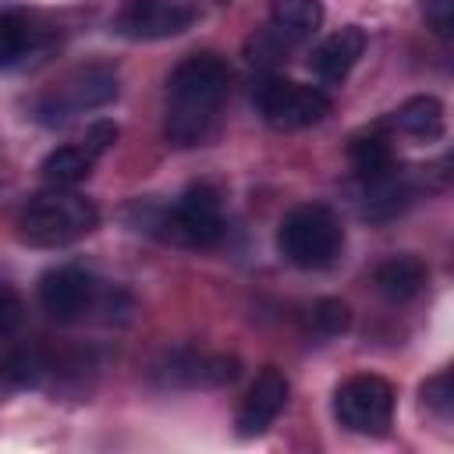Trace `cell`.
I'll use <instances>...</instances> for the list:
<instances>
[{"mask_svg":"<svg viewBox=\"0 0 454 454\" xmlns=\"http://www.w3.org/2000/svg\"><path fill=\"white\" fill-rule=\"evenodd\" d=\"M227 85H231V71L216 53L184 57L167 82V114H163L167 142L177 149H192L206 142L227 99Z\"/></svg>","mask_w":454,"mask_h":454,"instance_id":"obj_1","label":"cell"},{"mask_svg":"<svg viewBox=\"0 0 454 454\" xmlns=\"http://www.w3.org/2000/svg\"><path fill=\"white\" fill-rule=\"evenodd\" d=\"M96 223H99V209L85 195L71 188H46L28 199V206L21 209L18 231L35 248H60L85 238Z\"/></svg>","mask_w":454,"mask_h":454,"instance_id":"obj_2","label":"cell"},{"mask_svg":"<svg viewBox=\"0 0 454 454\" xmlns=\"http://www.w3.org/2000/svg\"><path fill=\"white\" fill-rule=\"evenodd\" d=\"M280 255L298 270H323L344 248V227L330 206L305 202L294 206L277 227Z\"/></svg>","mask_w":454,"mask_h":454,"instance_id":"obj_3","label":"cell"},{"mask_svg":"<svg viewBox=\"0 0 454 454\" xmlns=\"http://www.w3.org/2000/svg\"><path fill=\"white\" fill-rule=\"evenodd\" d=\"M252 99L262 114V121L277 131H298L330 114V96L316 85H301L280 74H266L255 82Z\"/></svg>","mask_w":454,"mask_h":454,"instance_id":"obj_4","label":"cell"},{"mask_svg":"<svg viewBox=\"0 0 454 454\" xmlns=\"http://www.w3.org/2000/svg\"><path fill=\"white\" fill-rule=\"evenodd\" d=\"M156 227L167 241L184 248H209L223 234V213L220 195L209 184H188L181 199L156 216Z\"/></svg>","mask_w":454,"mask_h":454,"instance_id":"obj_5","label":"cell"},{"mask_svg":"<svg viewBox=\"0 0 454 454\" xmlns=\"http://www.w3.org/2000/svg\"><path fill=\"white\" fill-rule=\"evenodd\" d=\"M333 415L351 433L383 436L394 422V387L372 372L351 376L333 390Z\"/></svg>","mask_w":454,"mask_h":454,"instance_id":"obj_6","label":"cell"},{"mask_svg":"<svg viewBox=\"0 0 454 454\" xmlns=\"http://www.w3.org/2000/svg\"><path fill=\"white\" fill-rule=\"evenodd\" d=\"M114 96H117V71L106 64H85L60 89H53L35 103V117L43 124H60L78 110H96L110 103Z\"/></svg>","mask_w":454,"mask_h":454,"instance_id":"obj_7","label":"cell"},{"mask_svg":"<svg viewBox=\"0 0 454 454\" xmlns=\"http://www.w3.org/2000/svg\"><path fill=\"white\" fill-rule=\"evenodd\" d=\"M39 305L57 323H78L103 305L99 280L78 266H57L39 280Z\"/></svg>","mask_w":454,"mask_h":454,"instance_id":"obj_8","label":"cell"},{"mask_svg":"<svg viewBox=\"0 0 454 454\" xmlns=\"http://www.w3.org/2000/svg\"><path fill=\"white\" fill-rule=\"evenodd\" d=\"M195 14L188 0H128L114 25L128 39H170L192 28Z\"/></svg>","mask_w":454,"mask_h":454,"instance_id":"obj_9","label":"cell"},{"mask_svg":"<svg viewBox=\"0 0 454 454\" xmlns=\"http://www.w3.org/2000/svg\"><path fill=\"white\" fill-rule=\"evenodd\" d=\"M241 372V362L234 355H202L192 348H177L156 362L153 376L163 387H223L234 383Z\"/></svg>","mask_w":454,"mask_h":454,"instance_id":"obj_10","label":"cell"},{"mask_svg":"<svg viewBox=\"0 0 454 454\" xmlns=\"http://www.w3.org/2000/svg\"><path fill=\"white\" fill-rule=\"evenodd\" d=\"M284 404H287V376L280 369L266 365L255 376V383L248 387V394L241 397V404H238V415H234L238 436H245V440L248 436H262L277 422Z\"/></svg>","mask_w":454,"mask_h":454,"instance_id":"obj_11","label":"cell"},{"mask_svg":"<svg viewBox=\"0 0 454 454\" xmlns=\"http://www.w3.org/2000/svg\"><path fill=\"white\" fill-rule=\"evenodd\" d=\"M365 53V32L358 25H344L337 32H330L309 57V67L312 74L323 82V85H340L351 67L358 64V57Z\"/></svg>","mask_w":454,"mask_h":454,"instance_id":"obj_12","label":"cell"},{"mask_svg":"<svg viewBox=\"0 0 454 454\" xmlns=\"http://www.w3.org/2000/svg\"><path fill=\"white\" fill-rule=\"evenodd\" d=\"M376 291L390 301V305H404L411 301L422 284H426V262L419 255H394L387 262L376 266V277H372Z\"/></svg>","mask_w":454,"mask_h":454,"instance_id":"obj_13","label":"cell"},{"mask_svg":"<svg viewBox=\"0 0 454 454\" xmlns=\"http://www.w3.org/2000/svg\"><path fill=\"white\" fill-rule=\"evenodd\" d=\"M319 25H323V4H319V0H273L270 28H273L287 46L305 43Z\"/></svg>","mask_w":454,"mask_h":454,"instance_id":"obj_14","label":"cell"},{"mask_svg":"<svg viewBox=\"0 0 454 454\" xmlns=\"http://www.w3.org/2000/svg\"><path fill=\"white\" fill-rule=\"evenodd\" d=\"M394 128L419 142H436L443 135V103L436 96H411L394 110Z\"/></svg>","mask_w":454,"mask_h":454,"instance_id":"obj_15","label":"cell"},{"mask_svg":"<svg viewBox=\"0 0 454 454\" xmlns=\"http://www.w3.org/2000/svg\"><path fill=\"white\" fill-rule=\"evenodd\" d=\"M96 160H99V156H92L82 142L60 145V149H53V153L43 160V167H39L43 184H46V188H74V184H82V181L92 174Z\"/></svg>","mask_w":454,"mask_h":454,"instance_id":"obj_16","label":"cell"},{"mask_svg":"<svg viewBox=\"0 0 454 454\" xmlns=\"http://www.w3.org/2000/svg\"><path fill=\"white\" fill-rule=\"evenodd\" d=\"M46 376H53V358L39 348H11L0 355V383L14 390L39 387Z\"/></svg>","mask_w":454,"mask_h":454,"instance_id":"obj_17","label":"cell"},{"mask_svg":"<svg viewBox=\"0 0 454 454\" xmlns=\"http://www.w3.org/2000/svg\"><path fill=\"white\" fill-rule=\"evenodd\" d=\"M39 46V28L28 21L21 11H4L0 14V67H18L35 53Z\"/></svg>","mask_w":454,"mask_h":454,"instance_id":"obj_18","label":"cell"},{"mask_svg":"<svg viewBox=\"0 0 454 454\" xmlns=\"http://www.w3.org/2000/svg\"><path fill=\"white\" fill-rule=\"evenodd\" d=\"M348 160H351V170L362 181H376V177L394 170V149H390V142L383 135H358V138H351Z\"/></svg>","mask_w":454,"mask_h":454,"instance_id":"obj_19","label":"cell"},{"mask_svg":"<svg viewBox=\"0 0 454 454\" xmlns=\"http://www.w3.org/2000/svg\"><path fill=\"white\" fill-rule=\"evenodd\" d=\"M287 50H291V46H287V43H284L270 25H266V28H259V32L245 43V57H248V64H252V67H270V64H277Z\"/></svg>","mask_w":454,"mask_h":454,"instance_id":"obj_20","label":"cell"},{"mask_svg":"<svg viewBox=\"0 0 454 454\" xmlns=\"http://www.w3.org/2000/svg\"><path fill=\"white\" fill-rule=\"evenodd\" d=\"M312 326L319 333H326V337H337V333H344L351 326V312H348V305L340 298H319L312 305Z\"/></svg>","mask_w":454,"mask_h":454,"instance_id":"obj_21","label":"cell"},{"mask_svg":"<svg viewBox=\"0 0 454 454\" xmlns=\"http://www.w3.org/2000/svg\"><path fill=\"white\" fill-rule=\"evenodd\" d=\"M422 404L429 411H436L440 419H450V408H454V383H450V372H436L422 383Z\"/></svg>","mask_w":454,"mask_h":454,"instance_id":"obj_22","label":"cell"},{"mask_svg":"<svg viewBox=\"0 0 454 454\" xmlns=\"http://www.w3.org/2000/svg\"><path fill=\"white\" fill-rule=\"evenodd\" d=\"M21 319H25V305H21V298H18L11 287H0V340L14 337L18 326H21Z\"/></svg>","mask_w":454,"mask_h":454,"instance_id":"obj_23","label":"cell"},{"mask_svg":"<svg viewBox=\"0 0 454 454\" xmlns=\"http://www.w3.org/2000/svg\"><path fill=\"white\" fill-rule=\"evenodd\" d=\"M92 156H103L114 142H117V124L114 121H92L89 128H85V135L78 138Z\"/></svg>","mask_w":454,"mask_h":454,"instance_id":"obj_24","label":"cell"},{"mask_svg":"<svg viewBox=\"0 0 454 454\" xmlns=\"http://www.w3.org/2000/svg\"><path fill=\"white\" fill-rule=\"evenodd\" d=\"M422 11H426V21L433 25L436 35H450V25H454V0H422Z\"/></svg>","mask_w":454,"mask_h":454,"instance_id":"obj_25","label":"cell"}]
</instances>
